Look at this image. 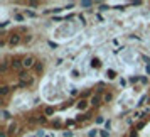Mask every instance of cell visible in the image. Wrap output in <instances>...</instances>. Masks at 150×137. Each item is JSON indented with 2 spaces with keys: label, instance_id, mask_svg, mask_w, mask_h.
I'll return each mask as SVG.
<instances>
[{
  "label": "cell",
  "instance_id": "7c38bea8",
  "mask_svg": "<svg viewBox=\"0 0 150 137\" xmlns=\"http://www.w3.org/2000/svg\"><path fill=\"white\" fill-rule=\"evenodd\" d=\"M91 66H96V68H98V66H100V61H98V59H93V63H91Z\"/></svg>",
  "mask_w": 150,
  "mask_h": 137
},
{
  "label": "cell",
  "instance_id": "5bb4252c",
  "mask_svg": "<svg viewBox=\"0 0 150 137\" xmlns=\"http://www.w3.org/2000/svg\"><path fill=\"white\" fill-rule=\"evenodd\" d=\"M137 136H138V132H137V130H131V132H130V137H137Z\"/></svg>",
  "mask_w": 150,
  "mask_h": 137
},
{
  "label": "cell",
  "instance_id": "ba28073f",
  "mask_svg": "<svg viewBox=\"0 0 150 137\" xmlns=\"http://www.w3.org/2000/svg\"><path fill=\"white\" fill-rule=\"evenodd\" d=\"M44 113H46V117H49V115H52V113H54V108H52V107H47Z\"/></svg>",
  "mask_w": 150,
  "mask_h": 137
},
{
  "label": "cell",
  "instance_id": "30bf717a",
  "mask_svg": "<svg viewBox=\"0 0 150 137\" xmlns=\"http://www.w3.org/2000/svg\"><path fill=\"white\" fill-rule=\"evenodd\" d=\"M93 2H81V7H91Z\"/></svg>",
  "mask_w": 150,
  "mask_h": 137
},
{
  "label": "cell",
  "instance_id": "9a60e30c",
  "mask_svg": "<svg viewBox=\"0 0 150 137\" xmlns=\"http://www.w3.org/2000/svg\"><path fill=\"white\" fill-rule=\"evenodd\" d=\"M7 136H9L7 130H2V132H0V137H7Z\"/></svg>",
  "mask_w": 150,
  "mask_h": 137
},
{
  "label": "cell",
  "instance_id": "52a82bcc",
  "mask_svg": "<svg viewBox=\"0 0 150 137\" xmlns=\"http://www.w3.org/2000/svg\"><path fill=\"white\" fill-rule=\"evenodd\" d=\"M9 86H2V88H0V95H2V97H3V95H7V93H9Z\"/></svg>",
  "mask_w": 150,
  "mask_h": 137
},
{
  "label": "cell",
  "instance_id": "5b68a950",
  "mask_svg": "<svg viewBox=\"0 0 150 137\" xmlns=\"http://www.w3.org/2000/svg\"><path fill=\"white\" fill-rule=\"evenodd\" d=\"M15 130H17V124L14 122V124H10V125H9V129H7V134H14Z\"/></svg>",
  "mask_w": 150,
  "mask_h": 137
},
{
  "label": "cell",
  "instance_id": "277c9868",
  "mask_svg": "<svg viewBox=\"0 0 150 137\" xmlns=\"http://www.w3.org/2000/svg\"><path fill=\"white\" fill-rule=\"evenodd\" d=\"M100 102H101V97H100V93H98V95H94V97L89 100V103H91V105H100Z\"/></svg>",
  "mask_w": 150,
  "mask_h": 137
},
{
  "label": "cell",
  "instance_id": "8fae6325",
  "mask_svg": "<svg viewBox=\"0 0 150 137\" xmlns=\"http://www.w3.org/2000/svg\"><path fill=\"white\" fill-rule=\"evenodd\" d=\"M46 120H47V118H46V115H42V117H39V118H37V122H41V124H44Z\"/></svg>",
  "mask_w": 150,
  "mask_h": 137
},
{
  "label": "cell",
  "instance_id": "8992f818",
  "mask_svg": "<svg viewBox=\"0 0 150 137\" xmlns=\"http://www.w3.org/2000/svg\"><path fill=\"white\" fill-rule=\"evenodd\" d=\"M78 108H79V110H85V108H86V100H79V103H78Z\"/></svg>",
  "mask_w": 150,
  "mask_h": 137
},
{
  "label": "cell",
  "instance_id": "6da1fadb",
  "mask_svg": "<svg viewBox=\"0 0 150 137\" xmlns=\"http://www.w3.org/2000/svg\"><path fill=\"white\" fill-rule=\"evenodd\" d=\"M34 63H36V59L32 58V56H27V58L22 59V66H24V68H32Z\"/></svg>",
  "mask_w": 150,
  "mask_h": 137
},
{
  "label": "cell",
  "instance_id": "7a4b0ae2",
  "mask_svg": "<svg viewBox=\"0 0 150 137\" xmlns=\"http://www.w3.org/2000/svg\"><path fill=\"white\" fill-rule=\"evenodd\" d=\"M9 42L12 44V46L19 44V42H20V36H19V34H14V32H12V34H10V37H9Z\"/></svg>",
  "mask_w": 150,
  "mask_h": 137
},
{
  "label": "cell",
  "instance_id": "4fadbf2b",
  "mask_svg": "<svg viewBox=\"0 0 150 137\" xmlns=\"http://www.w3.org/2000/svg\"><path fill=\"white\" fill-rule=\"evenodd\" d=\"M2 115H3V118H10V113L7 112V110H3V113H2Z\"/></svg>",
  "mask_w": 150,
  "mask_h": 137
},
{
  "label": "cell",
  "instance_id": "9c48e42d",
  "mask_svg": "<svg viewBox=\"0 0 150 137\" xmlns=\"http://www.w3.org/2000/svg\"><path fill=\"white\" fill-rule=\"evenodd\" d=\"M111 93H106V95H105V97H103V100H105V102H110V100H111Z\"/></svg>",
  "mask_w": 150,
  "mask_h": 137
},
{
  "label": "cell",
  "instance_id": "3957f363",
  "mask_svg": "<svg viewBox=\"0 0 150 137\" xmlns=\"http://www.w3.org/2000/svg\"><path fill=\"white\" fill-rule=\"evenodd\" d=\"M20 66H22V59L19 58H15V59H12V68H15V69H19Z\"/></svg>",
  "mask_w": 150,
  "mask_h": 137
}]
</instances>
